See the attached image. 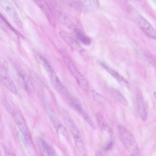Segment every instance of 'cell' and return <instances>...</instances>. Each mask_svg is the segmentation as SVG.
Instances as JSON below:
<instances>
[{"label":"cell","instance_id":"1","mask_svg":"<svg viewBox=\"0 0 156 156\" xmlns=\"http://www.w3.org/2000/svg\"><path fill=\"white\" fill-rule=\"evenodd\" d=\"M118 135L119 140L125 148L131 154L137 155L139 150L136 141L131 133L121 125L118 126Z\"/></svg>","mask_w":156,"mask_h":156},{"label":"cell","instance_id":"2","mask_svg":"<svg viewBox=\"0 0 156 156\" xmlns=\"http://www.w3.org/2000/svg\"><path fill=\"white\" fill-rule=\"evenodd\" d=\"M58 20L63 24L71 29L75 30L81 28L78 21L63 10L53 1H49Z\"/></svg>","mask_w":156,"mask_h":156},{"label":"cell","instance_id":"3","mask_svg":"<svg viewBox=\"0 0 156 156\" xmlns=\"http://www.w3.org/2000/svg\"><path fill=\"white\" fill-rule=\"evenodd\" d=\"M62 56L67 68L75 77L79 86L80 87L85 86L88 83V81L86 77L79 71L67 55L64 54Z\"/></svg>","mask_w":156,"mask_h":156},{"label":"cell","instance_id":"4","mask_svg":"<svg viewBox=\"0 0 156 156\" xmlns=\"http://www.w3.org/2000/svg\"><path fill=\"white\" fill-rule=\"evenodd\" d=\"M62 114L63 121L73 136L76 145L81 144L83 142L80 131L73 121L66 112L63 111Z\"/></svg>","mask_w":156,"mask_h":156},{"label":"cell","instance_id":"5","mask_svg":"<svg viewBox=\"0 0 156 156\" xmlns=\"http://www.w3.org/2000/svg\"><path fill=\"white\" fill-rule=\"evenodd\" d=\"M13 116L14 120L21 133L26 144L32 143L31 136L25 121L22 115L17 112H14Z\"/></svg>","mask_w":156,"mask_h":156},{"label":"cell","instance_id":"6","mask_svg":"<svg viewBox=\"0 0 156 156\" xmlns=\"http://www.w3.org/2000/svg\"><path fill=\"white\" fill-rule=\"evenodd\" d=\"M133 15V20L142 31L148 37L155 39V30L149 22L139 15L134 14Z\"/></svg>","mask_w":156,"mask_h":156},{"label":"cell","instance_id":"7","mask_svg":"<svg viewBox=\"0 0 156 156\" xmlns=\"http://www.w3.org/2000/svg\"><path fill=\"white\" fill-rule=\"evenodd\" d=\"M0 6L19 27L21 28L23 27V24L20 16L9 1L0 0Z\"/></svg>","mask_w":156,"mask_h":156},{"label":"cell","instance_id":"8","mask_svg":"<svg viewBox=\"0 0 156 156\" xmlns=\"http://www.w3.org/2000/svg\"><path fill=\"white\" fill-rule=\"evenodd\" d=\"M47 17L50 24L54 27L56 25V21L54 16L48 3L44 1H35Z\"/></svg>","mask_w":156,"mask_h":156},{"label":"cell","instance_id":"9","mask_svg":"<svg viewBox=\"0 0 156 156\" xmlns=\"http://www.w3.org/2000/svg\"><path fill=\"white\" fill-rule=\"evenodd\" d=\"M1 80L5 86L15 95L18 94L17 88L13 80L7 73L2 72L0 75Z\"/></svg>","mask_w":156,"mask_h":156},{"label":"cell","instance_id":"10","mask_svg":"<svg viewBox=\"0 0 156 156\" xmlns=\"http://www.w3.org/2000/svg\"><path fill=\"white\" fill-rule=\"evenodd\" d=\"M37 142L42 156H57L53 149L42 138H38Z\"/></svg>","mask_w":156,"mask_h":156},{"label":"cell","instance_id":"11","mask_svg":"<svg viewBox=\"0 0 156 156\" xmlns=\"http://www.w3.org/2000/svg\"><path fill=\"white\" fill-rule=\"evenodd\" d=\"M137 100L140 116L144 121H146L147 119V110L142 96L140 92L137 94Z\"/></svg>","mask_w":156,"mask_h":156},{"label":"cell","instance_id":"12","mask_svg":"<svg viewBox=\"0 0 156 156\" xmlns=\"http://www.w3.org/2000/svg\"><path fill=\"white\" fill-rule=\"evenodd\" d=\"M59 35L72 48L78 49L80 47L77 41L70 35L64 31H60Z\"/></svg>","mask_w":156,"mask_h":156},{"label":"cell","instance_id":"13","mask_svg":"<svg viewBox=\"0 0 156 156\" xmlns=\"http://www.w3.org/2000/svg\"><path fill=\"white\" fill-rule=\"evenodd\" d=\"M48 75L55 88L60 93H66V91L65 88L55 72L49 73Z\"/></svg>","mask_w":156,"mask_h":156},{"label":"cell","instance_id":"14","mask_svg":"<svg viewBox=\"0 0 156 156\" xmlns=\"http://www.w3.org/2000/svg\"><path fill=\"white\" fill-rule=\"evenodd\" d=\"M20 75L23 81L27 91L32 94L34 91V87L32 81L28 74L23 70L20 71Z\"/></svg>","mask_w":156,"mask_h":156},{"label":"cell","instance_id":"15","mask_svg":"<svg viewBox=\"0 0 156 156\" xmlns=\"http://www.w3.org/2000/svg\"><path fill=\"white\" fill-rule=\"evenodd\" d=\"M100 65L102 68L106 70L119 82H122L127 84L129 83L128 81L126 79L124 78L117 72L108 67L103 62H101Z\"/></svg>","mask_w":156,"mask_h":156},{"label":"cell","instance_id":"16","mask_svg":"<svg viewBox=\"0 0 156 156\" xmlns=\"http://www.w3.org/2000/svg\"><path fill=\"white\" fill-rule=\"evenodd\" d=\"M96 118L100 128L109 133H112V129L103 116L100 112L96 114Z\"/></svg>","mask_w":156,"mask_h":156},{"label":"cell","instance_id":"17","mask_svg":"<svg viewBox=\"0 0 156 156\" xmlns=\"http://www.w3.org/2000/svg\"><path fill=\"white\" fill-rule=\"evenodd\" d=\"M69 101L72 106L83 118L85 119L88 115L84 111L80 102L73 97L69 96Z\"/></svg>","mask_w":156,"mask_h":156},{"label":"cell","instance_id":"18","mask_svg":"<svg viewBox=\"0 0 156 156\" xmlns=\"http://www.w3.org/2000/svg\"><path fill=\"white\" fill-rule=\"evenodd\" d=\"M35 57L37 61L44 67L48 74L55 71L50 64L45 58L38 54H36Z\"/></svg>","mask_w":156,"mask_h":156},{"label":"cell","instance_id":"19","mask_svg":"<svg viewBox=\"0 0 156 156\" xmlns=\"http://www.w3.org/2000/svg\"><path fill=\"white\" fill-rule=\"evenodd\" d=\"M75 31L77 38L81 42L86 45L90 44V39L84 34L82 28L77 29Z\"/></svg>","mask_w":156,"mask_h":156},{"label":"cell","instance_id":"20","mask_svg":"<svg viewBox=\"0 0 156 156\" xmlns=\"http://www.w3.org/2000/svg\"><path fill=\"white\" fill-rule=\"evenodd\" d=\"M112 92L114 97L122 104L126 107L128 106L127 100L120 91L115 89H112Z\"/></svg>","mask_w":156,"mask_h":156},{"label":"cell","instance_id":"21","mask_svg":"<svg viewBox=\"0 0 156 156\" xmlns=\"http://www.w3.org/2000/svg\"><path fill=\"white\" fill-rule=\"evenodd\" d=\"M96 1L89 0L82 1L83 7L88 11H92L96 9L97 7V3Z\"/></svg>","mask_w":156,"mask_h":156},{"label":"cell","instance_id":"22","mask_svg":"<svg viewBox=\"0 0 156 156\" xmlns=\"http://www.w3.org/2000/svg\"><path fill=\"white\" fill-rule=\"evenodd\" d=\"M0 19L3 21L9 27L11 30L16 35L20 37H23L22 35L20 34L9 23L4 16L0 12Z\"/></svg>","mask_w":156,"mask_h":156},{"label":"cell","instance_id":"23","mask_svg":"<svg viewBox=\"0 0 156 156\" xmlns=\"http://www.w3.org/2000/svg\"><path fill=\"white\" fill-rule=\"evenodd\" d=\"M91 94L95 101L100 103L102 104L104 103L105 101L104 98L101 94L94 90L91 91Z\"/></svg>","mask_w":156,"mask_h":156},{"label":"cell","instance_id":"24","mask_svg":"<svg viewBox=\"0 0 156 156\" xmlns=\"http://www.w3.org/2000/svg\"><path fill=\"white\" fill-rule=\"evenodd\" d=\"M70 5L73 8L77 10H80L83 8L82 2L81 1H72Z\"/></svg>","mask_w":156,"mask_h":156},{"label":"cell","instance_id":"25","mask_svg":"<svg viewBox=\"0 0 156 156\" xmlns=\"http://www.w3.org/2000/svg\"><path fill=\"white\" fill-rule=\"evenodd\" d=\"M114 145V141L112 140L108 141L104 146V150L106 151L111 150L113 148Z\"/></svg>","mask_w":156,"mask_h":156},{"label":"cell","instance_id":"26","mask_svg":"<svg viewBox=\"0 0 156 156\" xmlns=\"http://www.w3.org/2000/svg\"><path fill=\"white\" fill-rule=\"evenodd\" d=\"M96 156H104L101 152L98 151L96 153Z\"/></svg>","mask_w":156,"mask_h":156},{"label":"cell","instance_id":"27","mask_svg":"<svg viewBox=\"0 0 156 156\" xmlns=\"http://www.w3.org/2000/svg\"><path fill=\"white\" fill-rule=\"evenodd\" d=\"M137 155H134V154H131L130 156H137Z\"/></svg>","mask_w":156,"mask_h":156},{"label":"cell","instance_id":"28","mask_svg":"<svg viewBox=\"0 0 156 156\" xmlns=\"http://www.w3.org/2000/svg\"><path fill=\"white\" fill-rule=\"evenodd\" d=\"M154 97L155 98V97H156V93H155V92H154Z\"/></svg>","mask_w":156,"mask_h":156},{"label":"cell","instance_id":"29","mask_svg":"<svg viewBox=\"0 0 156 156\" xmlns=\"http://www.w3.org/2000/svg\"><path fill=\"white\" fill-rule=\"evenodd\" d=\"M1 116L0 115V121H1Z\"/></svg>","mask_w":156,"mask_h":156}]
</instances>
